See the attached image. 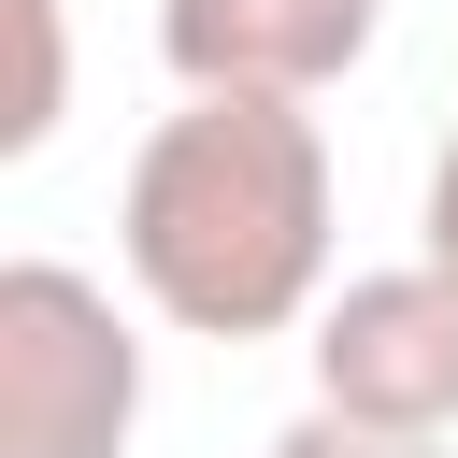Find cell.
I'll list each match as a JSON object with an SVG mask.
<instances>
[{"mask_svg": "<svg viewBox=\"0 0 458 458\" xmlns=\"http://www.w3.org/2000/svg\"><path fill=\"white\" fill-rule=\"evenodd\" d=\"M415 229H429V258L458 272V129H444V157H429V200H415Z\"/></svg>", "mask_w": 458, "mask_h": 458, "instance_id": "cell-7", "label": "cell"}, {"mask_svg": "<svg viewBox=\"0 0 458 458\" xmlns=\"http://www.w3.org/2000/svg\"><path fill=\"white\" fill-rule=\"evenodd\" d=\"M386 0H157V57L172 86H258V100H315L372 57Z\"/></svg>", "mask_w": 458, "mask_h": 458, "instance_id": "cell-4", "label": "cell"}, {"mask_svg": "<svg viewBox=\"0 0 458 458\" xmlns=\"http://www.w3.org/2000/svg\"><path fill=\"white\" fill-rule=\"evenodd\" d=\"M14 43H29V72H14V114H0V157H43L57 114H72V0H14Z\"/></svg>", "mask_w": 458, "mask_h": 458, "instance_id": "cell-5", "label": "cell"}, {"mask_svg": "<svg viewBox=\"0 0 458 458\" xmlns=\"http://www.w3.org/2000/svg\"><path fill=\"white\" fill-rule=\"evenodd\" d=\"M315 401L358 415V429H415V444H458V272L415 243L401 272H344L315 301Z\"/></svg>", "mask_w": 458, "mask_h": 458, "instance_id": "cell-3", "label": "cell"}, {"mask_svg": "<svg viewBox=\"0 0 458 458\" xmlns=\"http://www.w3.org/2000/svg\"><path fill=\"white\" fill-rule=\"evenodd\" d=\"M258 458H444V444H415V429H358V415H329V401H315V415H286Z\"/></svg>", "mask_w": 458, "mask_h": 458, "instance_id": "cell-6", "label": "cell"}, {"mask_svg": "<svg viewBox=\"0 0 458 458\" xmlns=\"http://www.w3.org/2000/svg\"><path fill=\"white\" fill-rule=\"evenodd\" d=\"M329 129L258 86H186L129 186H114V258L157 329L186 344H272L329 301Z\"/></svg>", "mask_w": 458, "mask_h": 458, "instance_id": "cell-1", "label": "cell"}, {"mask_svg": "<svg viewBox=\"0 0 458 458\" xmlns=\"http://www.w3.org/2000/svg\"><path fill=\"white\" fill-rule=\"evenodd\" d=\"M143 429V329L100 272L14 258L0 272V458H129Z\"/></svg>", "mask_w": 458, "mask_h": 458, "instance_id": "cell-2", "label": "cell"}]
</instances>
